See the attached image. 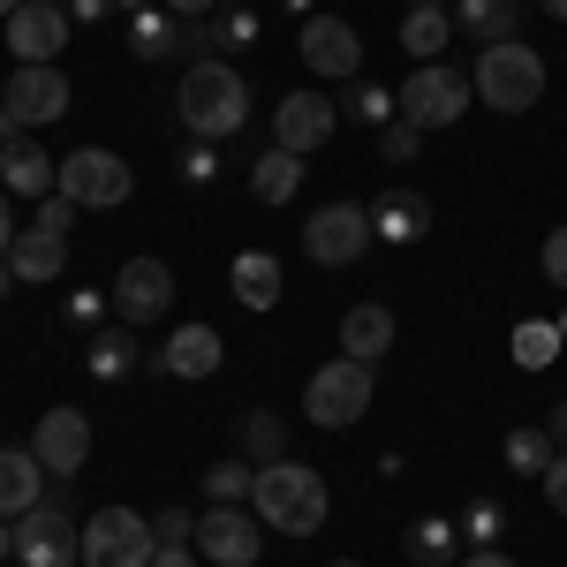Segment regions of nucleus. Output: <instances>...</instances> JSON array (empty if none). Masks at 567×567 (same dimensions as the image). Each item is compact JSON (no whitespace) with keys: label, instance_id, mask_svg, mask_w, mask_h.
I'll return each instance as SVG.
<instances>
[{"label":"nucleus","instance_id":"1","mask_svg":"<svg viewBox=\"0 0 567 567\" xmlns=\"http://www.w3.org/2000/svg\"><path fill=\"white\" fill-rule=\"evenodd\" d=\"M175 114H182V130L197 136V144L243 136V122H250V84H243V69H235V61H219V53H197V61L182 69Z\"/></svg>","mask_w":567,"mask_h":567},{"label":"nucleus","instance_id":"2","mask_svg":"<svg viewBox=\"0 0 567 567\" xmlns=\"http://www.w3.org/2000/svg\"><path fill=\"white\" fill-rule=\"evenodd\" d=\"M250 515H258L265 529H280V537H310V529H326V515H333V492H326V477L310 470V462H265L258 484H250Z\"/></svg>","mask_w":567,"mask_h":567},{"label":"nucleus","instance_id":"3","mask_svg":"<svg viewBox=\"0 0 567 567\" xmlns=\"http://www.w3.org/2000/svg\"><path fill=\"white\" fill-rule=\"evenodd\" d=\"M470 84H477V99L492 106V114H529V106L545 99V53L523 45V39L484 45L477 69H470Z\"/></svg>","mask_w":567,"mask_h":567},{"label":"nucleus","instance_id":"4","mask_svg":"<svg viewBox=\"0 0 567 567\" xmlns=\"http://www.w3.org/2000/svg\"><path fill=\"white\" fill-rule=\"evenodd\" d=\"M371 409V363H355V355H333V363H318L303 386V416L318 432H349L355 416Z\"/></svg>","mask_w":567,"mask_h":567},{"label":"nucleus","instance_id":"5","mask_svg":"<svg viewBox=\"0 0 567 567\" xmlns=\"http://www.w3.org/2000/svg\"><path fill=\"white\" fill-rule=\"evenodd\" d=\"M470 99H477V84L454 69V61H424L409 84H401V122H416V130H454L462 114H470Z\"/></svg>","mask_w":567,"mask_h":567},{"label":"nucleus","instance_id":"6","mask_svg":"<svg viewBox=\"0 0 567 567\" xmlns=\"http://www.w3.org/2000/svg\"><path fill=\"white\" fill-rule=\"evenodd\" d=\"M371 243H379V235H371V205H349V197H333V205H318V213L303 219V258L326 265V272L355 265Z\"/></svg>","mask_w":567,"mask_h":567},{"label":"nucleus","instance_id":"7","mask_svg":"<svg viewBox=\"0 0 567 567\" xmlns=\"http://www.w3.org/2000/svg\"><path fill=\"white\" fill-rule=\"evenodd\" d=\"M159 560V537L136 507H99L84 515V567H152Z\"/></svg>","mask_w":567,"mask_h":567},{"label":"nucleus","instance_id":"8","mask_svg":"<svg viewBox=\"0 0 567 567\" xmlns=\"http://www.w3.org/2000/svg\"><path fill=\"white\" fill-rule=\"evenodd\" d=\"M130 159L122 152H106V144H84V152H69L61 159V197L69 205H91V213H114V205H130Z\"/></svg>","mask_w":567,"mask_h":567},{"label":"nucleus","instance_id":"9","mask_svg":"<svg viewBox=\"0 0 567 567\" xmlns=\"http://www.w3.org/2000/svg\"><path fill=\"white\" fill-rule=\"evenodd\" d=\"M16 560L23 567H76L84 560V523H76L61 499L31 507V515L16 523Z\"/></svg>","mask_w":567,"mask_h":567},{"label":"nucleus","instance_id":"10","mask_svg":"<svg viewBox=\"0 0 567 567\" xmlns=\"http://www.w3.org/2000/svg\"><path fill=\"white\" fill-rule=\"evenodd\" d=\"M296 45H303V69L318 84H355V76H363V39H355L349 16H326V8H318Z\"/></svg>","mask_w":567,"mask_h":567},{"label":"nucleus","instance_id":"11","mask_svg":"<svg viewBox=\"0 0 567 567\" xmlns=\"http://www.w3.org/2000/svg\"><path fill=\"white\" fill-rule=\"evenodd\" d=\"M189 545H197V553H205L213 567H258V553H265V523L250 515V507H205Z\"/></svg>","mask_w":567,"mask_h":567},{"label":"nucleus","instance_id":"12","mask_svg":"<svg viewBox=\"0 0 567 567\" xmlns=\"http://www.w3.org/2000/svg\"><path fill=\"white\" fill-rule=\"evenodd\" d=\"M114 310L122 326H159L175 310V265L167 258H130L114 272Z\"/></svg>","mask_w":567,"mask_h":567},{"label":"nucleus","instance_id":"13","mask_svg":"<svg viewBox=\"0 0 567 567\" xmlns=\"http://www.w3.org/2000/svg\"><path fill=\"white\" fill-rule=\"evenodd\" d=\"M0 106L16 114V130L31 136L45 122H61L69 114V76H61V61H39V69H16L8 91H0Z\"/></svg>","mask_w":567,"mask_h":567},{"label":"nucleus","instance_id":"14","mask_svg":"<svg viewBox=\"0 0 567 567\" xmlns=\"http://www.w3.org/2000/svg\"><path fill=\"white\" fill-rule=\"evenodd\" d=\"M61 45H69V8H61V0H23V8L8 16V53H16V69L61 61Z\"/></svg>","mask_w":567,"mask_h":567},{"label":"nucleus","instance_id":"15","mask_svg":"<svg viewBox=\"0 0 567 567\" xmlns=\"http://www.w3.org/2000/svg\"><path fill=\"white\" fill-rule=\"evenodd\" d=\"M333 130H341V106H333L326 91H288V99L272 106V144H280V152H303L310 159Z\"/></svg>","mask_w":567,"mask_h":567},{"label":"nucleus","instance_id":"16","mask_svg":"<svg viewBox=\"0 0 567 567\" xmlns=\"http://www.w3.org/2000/svg\"><path fill=\"white\" fill-rule=\"evenodd\" d=\"M31 454L45 462V477H84V462H91V416H84V409H45L39 432H31Z\"/></svg>","mask_w":567,"mask_h":567},{"label":"nucleus","instance_id":"17","mask_svg":"<svg viewBox=\"0 0 567 567\" xmlns=\"http://www.w3.org/2000/svg\"><path fill=\"white\" fill-rule=\"evenodd\" d=\"M371 235L379 243H424L432 235V197L424 189H379L371 197Z\"/></svg>","mask_w":567,"mask_h":567},{"label":"nucleus","instance_id":"18","mask_svg":"<svg viewBox=\"0 0 567 567\" xmlns=\"http://www.w3.org/2000/svg\"><path fill=\"white\" fill-rule=\"evenodd\" d=\"M454 39H470L477 53L523 39V0H454Z\"/></svg>","mask_w":567,"mask_h":567},{"label":"nucleus","instance_id":"19","mask_svg":"<svg viewBox=\"0 0 567 567\" xmlns=\"http://www.w3.org/2000/svg\"><path fill=\"white\" fill-rule=\"evenodd\" d=\"M31 507H45V462L31 446H0V515L23 523Z\"/></svg>","mask_w":567,"mask_h":567},{"label":"nucleus","instance_id":"20","mask_svg":"<svg viewBox=\"0 0 567 567\" xmlns=\"http://www.w3.org/2000/svg\"><path fill=\"white\" fill-rule=\"evenodd\" d=\"M0 189H8V197H53V189H61V159H45L31 136H16V144L0 152Z\"/></svg>","mask_w":567,"mask_h":567},{"label":"nucleus","instance_id":"21","mask_svg":"<svg viewBox=\"0 0 567 567\" xmlns=\"http://www.w3.org/2000/svg\"><path fill=\"white\" fill-rule=\"evenodd\" d=\"M84 371L99 386H122L144 371V349H136V326H106V333H91L84 341Z\"/></svg>","mask_w":567,"mask_h":567},{"label":"nucleus","instance_id":"22","mask_svg":"<svg viewBox=\"0 0 567 567\" xmlns=\"http://www.w3.org/2000/svg\"><path fill=\"white\" fill-rule=\"evenodd\" d=\"M8 265H16V280H23V288L61 280V265H69V235H53V227H23V235H16V250H8Z\"/></svg>","mask_w":567,"mask_h":567},{"label":"nucleus","instance_id":"23","mask_svg":"<svg viewBox=\"0 0 567 567\" xmlns=\"http://www.w3.org/2000/svg\"><path fill=\"white\" fill-rule=\"evenodd\" d=\"M258 8H235V0H219L213 16H205V23H197V31H189V45H213L219 61H227V53H250V45H258Z\"/></svg>","mask_w":567,"mask_h":567},{"label":"nucleus","instance_id":"24","mask_svg":"<svg viewBox=\"0 0 567 567\" xmlns=\"http://www.w3.org/2000/svg\"><path fill=\"white\" fill-rule=\"evenodd\" d=\"M182 45H189V23H182V16H167L159 0L130 16V53H136V61H175Z\"/></svg>","mask_w":567,"mask_h":567},{"label":"nucleus","instance_id":"25","mask_svg":"<svg viewBox=\"0 0 567 567\" xmlns=\"http://www.w3.org/2000/svg\"><path fill=\"white\" fill-rule=\"evenodd\" d=\"M227 288H235L243 310H272L280 303V258L272 250H243V258L227 265Z\"/></svg>","mask_w":567,"mask_h":567},{"label":"nucleus","instance_id":"26","mask_svg":"<svg viewBox=\"0 0 567 567\" xmlns=\"http://www.w3.org/2000/svg\"><path fill=\"white\" fill-rule=\"evenodd\" d=\"M219 355H227V341H219L213 326H175V333H167V371H175V379H213Z\"/></svg>","mask_w":567,"mask_h":567},{"label":"nucleus","instance_id":"27","mask_svg":"<svg viewBox=\"0 0 567 567\" xmlns=\"http://www.w3.org/2000/svg\"><path fill=\"white\" fill-rule=\"evenodd\" d=\"M386 349H393V310H386V303H355L349 318H341V355H355V363H379Z\"/></svg>","mask_w":567,"mask_h":567},{"label":"nucleus","instance_id":"28","mask_svg":"<svg viewBox=\"0 0 567 567\" xmlns=\"http://www.w3.org/2000/svg\"><path fill=\"white\" fill-rule=\"evenodd\" d=\"M446 45H454V8H409L401 16V53H416V69L446 61Z\"/></svg>","mask_w":567,"mask_h":567},{"label":"nucleus","instance_id":"29","mask_svg":"<svg viewBox=\"0 0 567 567\" xmlns=\"http://www.w3.org/2000/svg\"><path fill=\"white\" fill-rule=\"evenodd\" d=\"M296 189H303V152H280V144H272V152L250 159V197H258V205H288Z\"/></svg>","mask_w":567,"mask_h":567},{"label":"nucleus","instance_id":"30","mask_svg":"<svg viewBox=\"0 0 567 567\" xmlns=\"http://www.w3.org/2000/svg\"><path fill=\"white\" fill-rule=\"evenodd\" d=\"M401 545H409L416 567H454L462 560V523H454V515H424V523H409Z\"/></svg>","mask_w":567,"mask_h":567},{"label":"nucleus","instance_id":"31","mask_svg":"<svg viewBox=\"0 0 567 567\" xmlns=\"http://www.w3.org/2000/svg\"><path fill=\"white\" fill-rule=\"evenodd\" d=\"M553 454H560V439L545 432V424H515L507 432V477H545Z\"/></svg>","mask_w":567,"mask_h":567},{"label":"nucleus","instance_id":"32","mask_svg":"<svg viewBox=\"0 0 567 567\" xmlns=\"http://www.w3.org/2000/svg\"><path fill=\"white\" fill-rule=\"evenodd\" d=\"M243 462H288V424H280V416H272V409H250V416H243Z\"/></svg>","mask_w":567,"mask_h":567},{"label":"nucleus","instance_id":"33","mask_svg":"<svg viewBox=\"0 0 567 567\" xmlns=\"http://www.w3.org/2000/svg\"><path fill=\"white\" fill-rule=\"evenodd\" d=\"M250 484H258V462L235 454V462H213V470H205V499H213V507H250Z\"/></svg>","mask_w":567,"mask_h":567},{"label":"nucleus","instance_id":"34","mask_svg":"<svg viewBox=\"0 0 567 567\" xmlns=\"http://www.w3.org/2000/svg\"><path fill=\"white\" fill-rule=\"evenodd\" d=\"M560 349H567V341H560L553 318H523V326H515V363H523V371H545Z\"/></svg>","mask_w":567,"mask_h":567},{"label":"nucleus","instance_id":"35","mask_svg":"<svg viewBox=\"0 0 567 567\" xmlns=\"http://www.w3.org/2000/svg\"><path fill=\"white\" fill-rule=\"evenodd\" d=\"M499 529H507L499 499H492V492H477V499L462 507V545H470V553H492V545H499Z\"/></svg>","mask_w":567,"mask_h":567},{"label":"nucleus","instance_id":"36","mask_svg":"<svg viewBox=\"0 0 567 567\" xmlns=\"http://www.w3.org/2000/svg\"><path fill=\"white\" fill-rule=\"evenodd\" d=\"M349 114L363 122V130H386V122H401V91H386V84H363V76H355Z\"/></svg>","mask_w":567,"mask_h":567},{"label":"nucleus","instance_id":"37","mask_svg":"<svg viewBox=\"0 0 567 567\" xmlns=\"http://www.w3.org/2000/svg\"><path fill=\"white\" fill-rule=\"evenodd\" d=\"M416 144H424L416 122H386V130H379V152H386L393 167H409V159H416Z\"/></svg>","mask_w":567,"mask_h":567},{"label":"nucleus","instance_id":"38","mask_svg":"<svg viewBox=\"0 0 567 567\" xmlns=\"http://www.w3.org/2000/svg\"><path fill=\"white\" fill-rule=\"evenodd\" d=\"M152 537H159V545H189V537H197V515H189V507H159V515H152Z\"/></svg>","mask_w":567,"mask_h":567},{"label":"nucleus","instance_id":"39","mask_svg":"<svg viewBox=\"0 0 567 567\" xmlns=\"http://www.w3.org/2000/svg\"><path fill=\"white\" fill-rule=\"evenodd\" d=\"M213 175H219L213 144H189V152H182V182H189V189H213Z\"/></svg>","mask_w":567,"mask_h":567},{"label":"nucleus","instance_id":"40","mask_svg":"<svg viewBox=\"0 0 567 567\" xmlns=\"http://www.w3.org/2000/svg\"><path fill=\"white\" fill-rule=\"evenodd\" d=\"M76 213H84V205H69V197L53 189V197H39V219H31V227H53V235H69V227H76Z\"/></svg>","mask_w":567,"mask_h":567},{"label":"nucleus","instance_id":"41","mask_svg":"<svg viewBox=\"0 0 567 567\" xmlns=\"http://www.w3.org/2000/svg\"><path fill=\"white\" fill-rule=\"evenodd\" d=\"M537 265H545V280H553V288H567V227H553V235H545Z\"/></svg>","mask_w":567,"mask_h":567},{"label":"nucleus","instance_id":"42","mask_svg":"<svg viewBox=\"0 0 567 567\" xmlns=\"http://www.w3.org/2000/svg\"><path fill=\"white\" fill-rule=\"evenodd\" d=\"M537 484H545V507H553V515H560V523H567V446H560V454H553V470H545V477H537Z\"/></svg>","mask_w":567,"mask_h":567},{"label":"nucleus","instance_id":"43","mask_svg":"<svg viewBox=\"0 0 567 567\" xmlns=\"http://www.w3.org/2000/svg\"><path fill=\"white\" fill-rule=\"evenodd\" d=\"M61 8H69V23H106V16H114V0H61Z\"/></svg>","mask_w":567,"mask_h":567},{"label":"nucleus","instance_id":"44","mask_svg":"<svg viewBox=\"0 0 567 567\" xmlns=\"http://www.w3.org/2000/svg\"><path fill=\"white\" fill-rule=\"evenodd\" d=\"M16 235H23V227H16V197H8V189H0V258H8V250H16Z\"/></svg>","mask_w":567,"mask_h":567},{"label":"nucleus","instance_id":"45","mask_svg":"<svg viewBox=\"0 0 567 567\" xmlns=\"http://www.w3.org/2000/svg\"><path fill=\"white\" fill-rule=\"evenodd\" d=\"M159 8H167V16H182V23H205L219 0H159Z\"/></svg>","mask_w":567,"mask_h":567},{"label":"nucleus","instance_id":"46","mask_svg":"<svg viewBox=\"0 0 567 567\" xmlns=\"http://www.w3.org/2000/svg\"><path fill=\"white\" fill-rule=\"evenodd\" d=\"M99 310H106L99 296H69V318H76V326H99Z\"/></svg>","mask_w":567,"mask_h":567},{"label":"nucleus","instance_id":"47","mask_svg":"<svg viewBox=\"0 0 567 567\" xmlns=\"http://www.w3.org/2000/svg\"><path fill=\"white\" fill-rule=\"evenodd\" d=\"M152 567H197V545H159V560Z\"/></svg>","mask_w":567,"mask_h":567},{"label":"nucleus","instance_id":"48","mask_svg":"<svg viewBox=\"0 0 567 567\" xmlns=\"http://www.w3.org/2000/svg\"><path fill=\"white\" fill-rule=\"evenodd\" d=\"M454 567H515V560H507V553L492 545V553H462V560H454Z\"/></svg>","mask_w":567,"mask_h":567},{"label":"nucleus","instance_id":"49","mask_svg":"<svg viewBox=\"0 0 567 567\" xmlns=\"http://www.w3.org/2000/svg\"><path fill=\"white\" fill-rule=\"evenodd\" d=\"M545 432H553V439L567 446V401H553V416H545Z\"/></svg>","mask_w":567,"mask_h":567},{"label":"nucleus","instance_id":"50","mask_svg":"<svg viewBox=\"0 0 567 567\" xmlns=\"http://www.w3.org/2000/svg\"><path fill=\"white\" fill-rule=\"evenodd\" d=\"M16 288H23V280H16V265L0 258V303H8V296H16Z\"/></svg>","mask_w":567,"mask_h":567},{"label":"nucleus","instance_id":"51","mask_svg":"<svg viewBox=\"0 0 567 567\" xmlns=\"http://www.w3.org/2000/svg\"><path fill=\"white\" fill-rule=\"evenodd\" d=\"M0 560H16V523L0 515Z\"/></svg>","mask_w":567,"mask_h":567},{"label":"nucleus","instance_id":"52","mask_svg":"<svg viewBox=\"0 0 567 567\" xmlns=\"http://www.w3.org/2000/svg\"><path fill=\"white\" fill-rule=\"evenodd\" d=\"M16 136H23V130H16V114H8V106H0V152H8V144H16Z\"/></svg>","mask_w":567,"mask_h":567},{"label":"nucleus","instance_id":"53","mask_svg":"<svg viewBox=\"0 0 567 567\" xmlns=\"http://www.w3.org/2000/svg\"><path fill=\"white\" fill-rule=\"evenodd\" d=\"M537 8H545V16H553V23H567V0H537Z\"/></svg>","mask_w":567,"mask_h":567},{"label":"nucleus","instance_id":"54","mask_svg":"<svg viewBox=\"0 0 567 567\" xmlns=\"http://www.w3.org/2000/svg\"><path fill=\"white\" fill-rule=\"evenodd\" d=\"M288 8H296V16H303V23H310V16H318V0H288Z\"/></svg>","mask_w":567,"mask_h":567},{"label":"nucleus","instance_id":"55","mask_svg":"<svg viewBox=\"0 0 567 567\" xmlns=\"http://www.w3.org/2000/svg\"><path fill=\"white\" fill-rule=\"evenodd\" d=\"M16 8H23V0H0V23H8V16H16Z\"/></svg>","mask_w":567,"mask_h":567},{"label":"nucleus","instance_id":"56","mask_svg":"<svg viewBox=\"0 0 567 567\" xmlns=\"http://www.w3.org/2000/svg\"><path fill=\"white\" fill-rule=\"evenodd\" d=\"M114 8H130V16H136V8H152V0H114Z\"/></svg>","mask_w":567,"mask_h":567},{"label":"nucleus","instance_id":"57","mask_svg":"<svg viewBox=\"0 0 567 567\" xmlns=\"http://www.w3.org/2000/svg\"><path fill=\"white\" fill-rule=\"evenodd\" d=\"M409 8H446V0H409Z\"/></svg>","mask_w":567,"mask_h":567},{"label":"nucleus","instance_id":"58","mask_svg":"<svg viewBox=\"0 0 567 567\" xmlns=\"http://www.w3.org/2000/svg\"><path fill=\"white\" fill-rule=\"evenodd\" d=\"M553 326H560V341H567V310H560V318H553Z\"/></svg>","mask_w":567,"mask_h":567},{"label":"nucleus","instance_id":"59","mask_svg":"<svg viewBox=\"0 0 567 567\" xmlns=\"http://www.w3.org/2000/svg\"><path fill=\"white\" fill-rule=\"evenodd\" d=\"M333 567H363V560H333Z\"/></svg>","mask_w":567,"mask_h":567},{"label":"nucleus","instance_id":"60","mask_svg":"<svg viewBox=\"0 0 567 567\" xmlns=\"http://www.w3.org/2000/svg\"><path fill=\"white\" fill-rule=\"evenodd\" d=\"M235 8H258V0H235Z\"/></svg>","mask_w":567,"mask_h":567}]
</instances>
